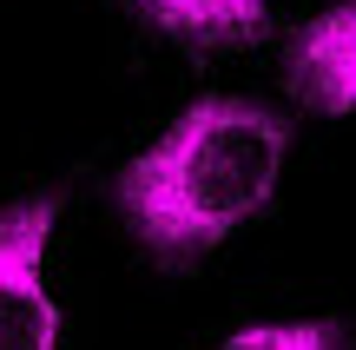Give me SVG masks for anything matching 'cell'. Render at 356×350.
I'll return each instance as SVG.
<instances>
[{"label": "cell", "mask_w": 356, "mask_h": 350, "mask_svg": "<svg viewBox=\"0 0 356 350\" xmlns=\"http://www.w3.org/2000/svg\"><path fill=\"white\" fill-rule=\"evenodd\" d=\"M291 132L257 100H191L119 172V212L159 264H191L270 205Z\"/></svg>", "instance_id": "1"}, {"label": "cell", "mask_w": 356, "mask_h": 350, "mask_svg": "<svg viewBox=\"0 0 356 350\" xmlns=\"http://www.w3.org/2000/svg\"><path fill=\"white\" fill-rule=\"evenodd\" d=\"M53 218H60L53 192L0 212V350H53V337H60V311L40 278Z\"/></svg>", "instance_id": "2"}, {"label": "cell", "mask_w": 356, "mask_h": 350, "mask_svg": "<svg viewBox=\"0 0 356 350\" xmlns=\"http://www.w3.org/2000/svg\"><path fill=\"white\" fill-rule=\"evenodd\" d=\"M291 93L317 113H356V0L317 13L291 40Z\"/></svg>", "instance_id": "3"}, {"label": "cell", "mask_w": 356, "mask_h": 350, "mask_svg": "<svg viewBox=\"0 0 356 350\" xmlns=\"http://www.w3.org/2000/svg\"><path fill=\"white\" fill-rule=\"evenodd\" d=\"M132 7L185 47H244L270 20V0H132Z\"/></svg>", "instance_id": "4"}, {"label": "cell", "mask_w": 356, "mask_h": 350, "mask_svg": "<svg viewBox=\"0 0 356 350\" xmlns=\"http://www.w3.org/2000/svg\"><path fill=\"white\" fill-rule=\"evenodd\" d=\"M218 350H343V331L330 317H297V324H251Z\"/></svg>", "instance_id": "5"}]
</instances>
